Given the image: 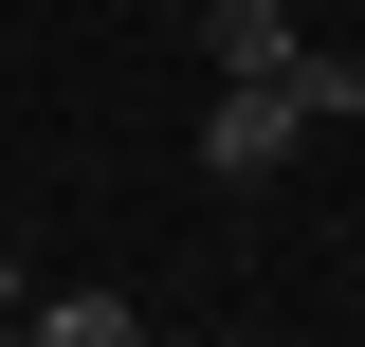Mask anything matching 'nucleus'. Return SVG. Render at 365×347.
I'll use <instances>...</instances> for the list:
<instances>
[{
	"label": "nucleus",
	"mask_w": 365,
	"mask_h": 347,
	"mask_svg": "<svg viewBox=\"0 0 365 347\" xmlns=\"http://www.w3.org/2000/svg\"><path fill=\"white\" fill-rule=\"evenodd\" d=\"M201 55H220V74H292V0H201Z\"/></svg>",
	"instance_id": "nucleus-2"
},
{
	"label": "nucleus",
	"mask_w": 365,
	"mask_h": 347,
	"mask_svg": "<svg viewBox=\"0 0 365 347\" xmlns=\"http://www.w3.org/2000/svg\"><path fill=\"white\" fill-rule=\"evenodd\" d=\"M0 347H19V311H0Z\"/></svg>",
	"instance_id": "nucleus-4"
},
{
	"label": "nucleus",
	"mask_w": 365,
	"mask_h": 347,
	"mask_svg": "<svg viewBox=\"0 0 365 347\" xmlns=\"http://www.w3.org/2000/svg\"><path fill=\"white\" fill-rule=\"evenodd\" d=\"M365 110V55H292V74H220V110H201V183H274L292 146H329Z\"/></svg>",
	"instance_id": "nucleus-1"
},
{
	"label": "nucleus",
	"mask_w": 365,
	"mask_h": 347,
	"mask_svg": "<svg viewBox=\"0 0 365 347\" xmlns=\"http://www.w3.org/2000/svg\"><path fill=\"white\" fill-rule=\"evenodd\" d=\"M19 347H165V329H146L128 293H37V311H19Z\"/></svg>",
	"instance_id": "nucleus-3"
}]
</instances>
